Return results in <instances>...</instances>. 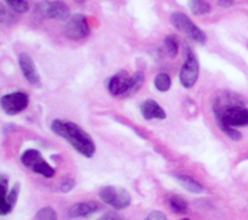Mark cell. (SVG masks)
Here are the masks:
<instances>
[{
  "instance_id": "11",
  "label": "cell",
  "mask_w": 248,
  "mask_h": 220,
  "mask_svg": "<svg viewBox=\"0 0 248 220\" xmlns=\"http://www.w3.org/2000/svg\"><path fill=\"white\" fill-rule=\"evenodd\" d=\"M18 64L27 81L33 86H40V75L36 72L35 64L31 56L27 53H21L18 57Z\"/></svg>"
},
{
  "instance_id": "17",
  "label": "cell",
  "mask_w": 248,
  "mask_h": 220,
  "mask_svg": "<svg viewBox=\"0 0 248 220\" xmlns=\"http://www.w3.org/2000/svg\"><path fill=\"white\" fill-rule=\"evenodd\" d=\"M164 46H165V51H166V53L169 57H171V58L176 57L177 53H178V50H179L178 36L173 35V34H171V35H167L166 39H165Z\"/></svg>"
},
{
  "instance_id": "16",
  "label": "cell",
  "mask_w": 248,
  "mask_h": 220,
  "mask_svg": "<svg viewBox=\"0 0 248 220\" xmlns=\"http://www.w3.org/2000/svg\"><path fill=\"white\" fill-rule=\"evenodd\" d=\"M169 205L177 214H186L188 210V202L179 195H172L169 200Z\"/></svg>"
},
{
  "instance_id": "15",
  "label": "cell",
  "mask_w": 248,
  "mask_h": 220,
  "mask_svg": "<svg viewBox=\"0 0 248 220\" xmlns=\"http://www.w3.org/2000/svg\"><path fill=\"white\" fill-rule=\"evenodd\" d=\"M176 179L179 181V184H181L184 189H186V190L190 191V192L200 193L203 191V186L201 185L198 180H195L194 178H191V176H179V174H177Z\"/></svg>"
},
{
  "instance_id": "10",
  "label": "cell",
  "mask_w": 248,
  "mask_h": 220,
  "mask_svg": "<svg viewBox=\"0 0 248 220\" xmlns=\"http://www.w3.org/2000/svg\"><path fill=\"white\" fill-rule=\"evenodd\" d=\"M29 98L24 92H14L5 94L0 99V105L7 115H16L22 113L28 106Z\"/></svg>"
},
{
  "instance_id": "4",
  "label": "cell",
  "mask_w": 248,
  "mask_h": 220,
  "mask_svg": "<svg viewBox=\"0 0 248 220\" xmlns=\"http://www.w3.org/2000/svg\"><path fill=\"white\" fill-rule=\"evenodd\" d=\"M21 162L27 168L31 169L35 173L45 176V178H52L55 176V169L45 161L41 152L36 149H28L21 155Z\"/></svg>"
},
{
  "instance_id": "14",
  "label": "cell",
  "mask_w": 248,
  "mask_h": 220,
  "mask_svg": "<svg viewBox=\"0 0 248 220\" xmlns=\"http://www.w3.org/2000/svg\"><path fill=\"white\" fill-rule=\"evenodd\" d=\"M19 193V184L16 183L14 188L7 192L5 197H0V214L7 215L12 209H14L15 205H16L17 197Z\"/></svg>"
},
{
  "instance_id": "9",
  "label": "cell",
  "mask_w": 248,
  "mask_h": 220,
  "mask_svg": "<svg viewBox=\"0 0 248 220\" xmlns=\"http://www.w3.org/2000/svg\"><path fill=\"white\" fill-rule=\"evenodd\" d=\"M65 38L70 40H81L85 39L90 34V27L87 23V19L84 15L77 14L67 19L64 29H63Z\"/></svg>"
},
{
  "instance_id": "6",
  "label": "cell",
  "mask_w": 248,
  "mask_h": 220,
  "mask_svg": "<svg viewBox=\"0 0 248 220\" xmlns=\"http://www.w3.org/2000/svg\"><path fill=\"white\" fill-rule=\"evenodd\" d=\"M170 19H171V23L173 24L174 28L186 33L193 41H196L199 44H205L207 40L206 34L183 12H173Z\"/></svg>"
},
{
  "instance_id": "2",
  "label": "cell",
  "mask_w": 248,
  "mask_h": 220,
  "mask_svg": "<svg viewBox=\"0 0 248 220\" xmlns=\"http://www.w3.org/2000/svg\"><path fill=\"white\" fill-rule=\"evenodd\" d=\"M51 130L55 134L67 140L82 156L91 159L96 152V145H94L91 135L77 123L57 118L51 123Z\"/></svg>"
},
{
  "instance_id": "24",
  "label": "cell",
  "mask_w": 248,
  "mask_h": 220,
  "mask_svg": "<svg viewBox=\"0 0 248 220\" xmlns=\"http://www.w3.org/2000/svg\"><path fill=\"white\" fill-rule=\"evenodd\" d=\"M144 220H167V218L160 210H153V212H150L148 214V217Z\"/></svg>"
},
{
  "instance_id": "21",
  "label": "cell",
  "mask_w": 248,
  "mask_h": 220,
  "mask_svg": "<svg viewBox=\"0 0 248 220\" xmlns=\"http://www.w3.org/2000/svg\"><path fill=\"white\" fill-rule=\"evenodd\" d=\"M35 220H57V215L53 208L44 207L36 213Z\"/></svg>"
},
{
  "instance_id": "5",
  "label": "cell",
  "mask_w": 248,
  "mask_h": 220,
  "mask_svg": "<svg viewBox=\"0 0 248 220\" xmlns=\"http://www.w3.org/2000/svg\"><path fill=\"white\" fill-rule=\"evenodd\" d=\"M98 196L106 205H110L115 209H124L131 205L130 193L120 186H103L98 191Z\"/></svg>"
},
{
  "instance_id": "12",
  "label": "cell",
  "mask_w": 248,
  "mask_h": 220,
  "mask_svg": "<svg viewBox=\"0 0 248 220\" xmlns=\"http://www.w3.org/2000/svg\"><path fill=\"white\" fill-rule=\"evenodd\" d=\"M99 210V205L94 201H86V202H79L73 205L68 210V217L74 218H86L92 215Z\"/></svg>"
},
{
  "instance_id": "8",
  "label": "cell",
  "mask_w": 248,
  "mask_h": 220,
  "mask_svg": "<svg viewBox=\"0 0 248 220\" xmlns=\"http://www.w3.org/2000/svg\"><path fill=\"white\" fill-rule=\"evenodd\" d=\"M199 72H200V67H199V60L195 53L191 51L189 46H186V60L179 73L182 86L186 88H191L198 81Z\"/></svg>"
},
{
  "instance_id": "13",
  "label": "cell",
  "mask_w": 248,
  "mask_h": 220,
  "mask_svg": "<svg viewBox=\"0 0 248 220\" xmlns=\"http://www.w3.org/2000/svg\"><path fill=\"white\" fill-rule=\"evenodd\" d=\"M140 113L145 120H153V118L164 120L166 118V113L164 111V109L153 99H147L140 104Z\"/></svg>"
},
{
  "instance_id": "25",
  "label": "cell",
  "mask_w": 248,
  "mask_h": 220,
  "mask_svg": "<svg viewBox=\"0 0 248 220\" xmlns=\"http://www.w3.org/2000/svg\"><path fill=\"white\" fill-rule=\"evenodd\" d=\"M98 220H124V219L120 217V215L116 214V213L108 212V213H106V214L102 215Z\"/></svg>"
},
{
  "instance_id": "18",
  "label": "cell",
  "mask_w": 248,
  "mask_h": 220,
  "mask_svg": "<svg viewBox=\"0 0 248 220\" xmlns=\"http://www.w3.org/2000/svg\"><path fill=\"white\" fill-rule=\"evenodd\" d=\"M189 9L196 16L206 15L210 12L211 6L207 0H189Z\"/></svg>"
},
{
  "instance_id": "27",
  "label": "cell",
  "mask_w": 248,
  "mask_h": 220,
  "mask_svg": "<svg viewBox=\"0 0 248 220\" xmlns=\"http://www.w3.org/2000/svg\"><path fill=\"white\" fill-rule=\"evenodd\" d=\"M75 1H78V2H82V1H84V0H75Z\"/></svg>"
},
{
  "instance_id": "3",
  "label": "cell",
  "mask_w": 248,
  "mask_h": 220,
  "mask_svg": "<svg viewBox=\"0 0 248 220\" xmlns=\"http://www.w3.org/2000/svg\"><path fill=\"white\" fill-rule=\"evenodd\" d=\"M143 82H144L143 73L138 72L130 76L125 70H121L108 80L107 88L113 96H128L137 92L142 87Z\"/></svg>"
},
{
  "instance_id": "28",
  "label": "cell",
  "mask_w": 248,
  "mask_h": 220,
  "mask_svg": "<svg viewBox=\"0 0 248 220\" xmlns=\"http://www.w3.org/2000/svg\"><path fill=\"white\" fill-rule=\"evenodd\" d=\"M182 220H189V219H182Z\"/></svg>"
},
{
  "instance_id": "20",
  "label": "cell",
  "mask_w": 248,
  "mask_h": 220,
  "mask_svg": "<svg viewBox=\"0 0 248 220\" xmlns=\"http://www.w3.org/2000/svg\"><path fill=\"white\" fill-rule=\"evenodd\" d=\"M5 2L12 11L17 14H24L29 9L28 0H5Z\"/></svg>"
},
{
  "instance_id": "22",
  "label": "cell",
  "mask_w": 248,
  "mask_h": 220,
  "mask_svg": "<svg viewBox=\"0 0 248 220\" xmlns=\"http://www.w3.org/2000/svg\"><path fill=\"white\" fill-rule=\"evenodd\" d=\"M0 19H1L2 24H11L16 21V17L14 14L6 11L5 6H1V12H0Z\"/></svg>"
},
{
  "instance_id": "7",
  "label": "cell",
  "mask_w": 248,
  "mask_h": 220,
  "mask_svg": "<svg viewBox=\"0 0 248 220\" xmlns=\"http://www.w3.org/2000/svg\"><path fill=\"white\" fill-rule=\"evenodd\" d=\"M34 12L40 18H55L61 19V21L68 19L70 15L69 7L64 1H61V0H56V1L43 0L35 5Z\"/></svg>"
},
{
  "instance_id": "19",
  "label": "cell",
  "mask_w": 248,
  "mask_h": 220,
  "mask_svg": "<svg viewBox=\"0 0 248 220\" xmlns=\"http://www.w3.org/2000/svg\"><path fill=\"white\" fill-rule=\"evenodd\" d=\"M154 85L157 91L167 92L170 89V87H171V77L166 73H160L155 77Z\"/></svg>"
},
{
  "instance_id": "1",
  "label": "cell",
  "mask_w": 248,
  "mask_h": 220,
  "mask_svg": "<svg viewBox=\"0 0 248 220\" xmlns=\"http://www.w3.org/2000/svg\"><path fill=\"white\" fill-rule=\"evenodd\" d=\"M213 113L216 121L220 130L232 140H240L242 138L241 132L234 127L248 126V109L241 105V103L222 104L219 99H216L213 104Z\"/></svg>"
},
{
  "instance_id": "23",
  "label": "cell",
  "mask_w": 248,
  "mask_h": 220,
  "mask_svg": "<svg viewBox=\"0 0 248 220\" xmlns=\"http://www.w3.org/2000/svg\"><path fill=\"white\" fill-rule=\"evenodd\" d=\"M74 185H75V181L73 180V179L64 178L62 180V183H61L60 189L62 192H69V191L74 188Z\"/></svg>"
},
{
  "instance_id": "26",
  "label": "cell",
  "mask_w": 248,
  "mask_h": 220,
  "mask_svg": "<svg viewBox=\"0 0 248 220\" xmlns=\"http://www.w3.org/2000/svg\"><path fill=\"white\" fill-rule=\"evenodd\" d=\"M234 0H218V5L222 7H229L232 6Z\"/></svg>"
}]
</instances>
